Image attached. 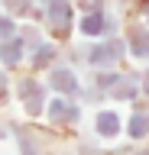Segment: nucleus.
<instances>
[{
  "mask_svg": "<svg viewBox=\"0 0 149 155\" xmlns=\"http://www.w3.org/2000/svg\"><path fill=\"white\" fill-rule=\"evenodd\" d=\"M23 97H26V110L29 113H39V104H42V91H39V84H32V81H23Z\"/></svg>",
  "mask_w": 149,
  "mask_h": 155,
  "instance_id": "20e7f679",
  "label": "nucleus"
},
{
  "mask_svg": "<svg viewBox=\"0 0 149 155\" xmlns=\"http://www.w3.org/2000/svg\"><path fill=\"white\" fill-rule=\"evenodd\" d=\"M75 116H78V110L71 104H65V100H55V104H52V120H55V123H68Z\"/></svg>",
  "mask_w": 149,
  "mask_h": 155,
  "instance_id": "0eeeda50",
  "label": "nucleus"
},
{
  "mask_svg": "<svg viewBox=\"0 0 149 155\" xmlns=\"http://www.w3.org/2000/svg\"><path fill=\"white\" fill-rule=\"evenodd\" d=\"M143 87H146V94H149V74H146V84H143Z\"/></svg>",
  "mask_w": 149,
  "mask_h": 155,
  "instance_id": "2eb2a0df",
  "label": "nucleus"
},
{
  "mask_svg": "<svg viewBox=\"0 0 149 155\" xmlns=\"http://www.w3.org/2000/svg\"><path fill=\"white\" fill-rule=\"evenodd\" d=\"M7 7H10L13 13H26V10H29V0H7Z\"/></svg>",
  "mask_w": 149,
  "mask_h": 155,
  "instance_id": "ddd939ff",
  "label": "nucleus"
},
{
  "mask_svg": "<svg viewBox=\"0 0 149 155\" xmlns=\"http://www.w3.org/2000/svg\"><path fill=\"white\" fill-rule=\"evenodd\" d=\"M120 42H107V45H97V48H91V61H94V65H113V61H117L120 58Z\"/></svg>",
  "mask_w": 149,
  "mask_h": 155,
  "instance_id": "f03ea898",
  "label": "nucleus"
},
{
  "mask_svg": "<svg viewBox=\"0 0 149 155\" xmlns=\"http://www.w3.org/2000/svg\"><path fill=\"white\" fill-rule=\"evenodd\" d=\"M100 84L113 97H133L136 94V81H130V78H100Z\"/></svg>",
  "mask_w": 149,
  "mask_h": 155,
  "instance_id": "7ed1b4c3",
  "label": "nucleus"
},
{
  "mask_svg": "<svg viewBox=\"0 0 149 155\" xmlns=\"http://www.w3.org/2000/svg\"><path fill=\"white\" fill-rule=\"evenodd\" d=\"M117 116H113V113H100L97 116V129H100V133H104V136H113V133H117Z\"/></svg>",
  "mask_w": 149,
  "mask_h": 155,
  "instance_id": "1a4fd4ad",
  "label": "nucleus"
},
{
  "mask_svg": "<svg viewBox=\"0 0 149 155\" xmlns=\"http://www.w3.org/2000/svg\"><path fill=\"white\" fill-rule=\"evenodd\" d=\"M143 155H149V152H143Z\"/></svg>",
  "mask_w": 149,
  "mask_h": 155,
  "instance_id": "dca6fc26",
  "label": "nucleus"
},
{
  "mask_svg": "<svg viewBox=\"0 0 149 155\" xmlns=\"http://www.w3.org/2000/svg\"><path fill=\"white\" fill-rule=\"evenodd\" d=\"M130 42H133V48H136V55L146 58L149 55V32L143 26H133V32H130Z\"/></svg>",
  "mask_w": 149,
  "mask_h": 155,
  "instance_id": "423d86ee",
  "label": "nucleus"
},
{
  "mask_svg": "<svg viewBox=\"0 0 149 155\" xmlns=\"http://www.w3.org/2000/svg\"><path fill=\"white\" fill-rule=\"evenodd\" d=\"M20 52H23L20 42H10V45H3V48H0V58H3L7 65H16V61H20Z\"/></svg>",
  "mask_w": 149,
  "mask_h": 155,
  "instance_id": "9d476101",
  "label": "nucleus"
},
{
  "mask_svg": "<svg viewBox=\"0 0 149 155\" xmlns=\"http://www.w3.org/2000/svg\"><path fill=\"white\" fill-rule=\"evenodd\" d=\"M52 58V48H39V55H36V65H46Z\"/></svg>",
  "mask_w": 149,
  "mask_h": 155,
  "instance_id": "4468645a",
  "label": "nucleus"
},
{
  "mask_svg": "<svg viewBox=\"0 0 149 155\" xmlns=\"http://www.w3.org/2000/svg\"><path fill=\"white\" fill-rule=\"evenodd\" d=\"M81 29H84L88 36H94V32H104V29H107V19H104V13H97V10H94V13H88V16L81 19Z\"/></svg>",
  "mask_w": 149,
  "mask_h": 155,
  "instance_id": "39448f33",
  "label": "nucleus"
},
{
  "mask_svg": "<svg viewBox=\"0 0 149 155\" xmlns=\"http://www.w3.org/2000/svg\"><path fill=\"white\" fill-rule=\"evenodd\" d=\"M52 84H55V91H65V94L78 91V81L71 78V71H55L52 74Z\"/></svg>",
  "mask_w": 149,
  "mask_h": 155,
  "instance_id": "6e6552de",
  "label": "nucleus"
},
{
  "mask_svg": "<svg viewBox=\"0 0 149 155\" xmlns=\"http://www.w3.org/2000/svg\"><path fill=\"white\" fill-rule=\"evenodd\" d=\"M49 19H52V29L65 36V29L71 23V10H68V0H49Z\"/></svg>",
  "mask_w": 149,
  "mask_h": 155,
  "instance_id": "f257e3e1",
  "label": "nucleus"
},
{
  "mask_svg": "<svg viewBox=\"0 0 149 155\" xmlns=\"http://www.w3.org/2000/svg\"><path fill=\"white\" fill-rule=\"evenodd\" d=\"M13 32H16V29H13V23L7 16H0V39H13Z\"/></svg>",
  "mask_w": 149,
  "mask_h": 155,
  "instance_id": "f8f14e48",
  "label": "nucleus"
},
{
  "mask_svg": "<svg viewBox=\"0 0 149 155\" xmlns=\"http://www.w3.org/2000/svg\"><path fill=\"white\" fill-rule=\"evenodd\" d=\"M130 133H133V136H146L149 133V116L146 113L133 116V120H130Z\"/></svg>",
  "mask_w": 149,
  "mask_h": 155,
  "instance_id": "9b49d317",
  "label": "nucleus"
}]
</instances>
